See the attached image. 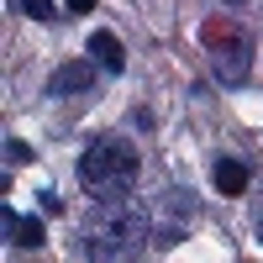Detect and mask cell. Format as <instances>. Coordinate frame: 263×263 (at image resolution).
I'll return each instance as SVG.
<instances>
[{"mask_svg": "<svg viewBox=\"0 0 263 263\" xmlns=\"http://www.w3.org/2000/svg\"><path fill=\"white\" fill-rule=\"evenodd\" d=\"M248 179H253V174H248L242 158H221V163H216V190H221V195H242Z\"/></svg>", "mask_w": 263, "mask_h": 263, "instance_id": "52a82bcc", "label": "cell"}, {"mask_svg": "<svg viewBox=\"0 0 263 263\" xmlns=\"http://www.w3.org/2000/svg\"><path fill=\"white\" fill-rule=\"evenodd\" d=\"M6 163H32V147L11 137V142H6Z\"/></svg>", "mask_w": 263, "mask_h": 263, "instance_id": "9c48e42d", "label": "cell"}, {"mask_svg": "<svg viewBox=\"0 0 263 263\" xmlns=\"http://www.w3.org/2000/svg\"><path fill=\"white\" fill-rule=\"evenodd\" d=\"M211 69H216L221 84H242L253 74V42H248L242 27H232V32L211 27Z\"/></svg>", "mask_w": 263, "mask_h": 263, "instance_id": "3957f363", "label": "cell"}, {"mask_svg": "<svg viewBox=\"0 0 263 263\" xmlns=\"http://www.w3.org/2000/svg\"><path fill=\"white\" fill-rule=\"evenodd\" d=\"M63 11H69V16H84V11H95V0H63Z\"/></svg>", "mask_w": 263, "mask_h": 263, "instance_id": "30bf717a", "label": "cell"}, {"mask_svg": "<svg viewBox=\"0 0 263 263\" xmlns=\"http://www.w3.org/2000/svg\"><path fill=\"white\" fill-rule=\"evenodd\" d=\"M95 84V58H74V63H63V69L48 79V95H79V90H90Z\"/></svg>", "mask_w": 263, "mask_h": 263, "instance_id": "277c9868", "label": "cell"}, {"mask_svg": "<svg viewBox=\"0 0 263 263\" xmlns=\"http://www.w3.org/2000/svg\"><path fill=\"white\" fill-rule=\"evenodd\" d=\"M16 6H21V16H32V21H53L58 16L53 0H16Z\"/></svg>", "mask_w": 263, "mask_h": 263, "instance_id": "ba28073f", "label": "cell"}, {"mask_svg": "<svg viewBox=\"0 0 263 263\" xmlns=\"http://www.w3.org/2000/svg\"><path fill=\"white\" fill-rule=\"evenodd\" d=\"M90 58H95V69H105V74H121L126 69V53H121V42L111 32H95L90 37Z\"/></svg>", "mask_w": 263, "mask_h": 263, "instance_id": "8992f818", "label": "cell"}, {"mask_svg": "<svg viewBox=\"0 0 263 263\" xmlns=\"http://www.w3.org/2000/svg\"><path fill=\"white\" fill-rule=\"evenodd\" d=\"M6 237H11L16 248H42V237H48V232H42L37 216H21V211L6 205Z\"/></svg>", "mask_w": 263, "mask_h": 263, "instance_id": "5b68a950", "label": "cell"}, {"mask_svg": "<svg viewBox=\"0 0 263 263\" xmlns=\"http://www.w3.org/2000/svg\"><path fill=\"white\" fill-rule=\"evenodd\" d=\"M221 6H242V0H221Z\"/></svg>", "mask_w": 263, "mask_h": 263, "instance_id": "8fae6325", "label": "cell"}, {"mask_svg": "<svg viewBox=\"0 0 263 263\" xmlns=\"http://www.w3.org/2000/svg\"><path fill=\"white\" fill-rule=\"evenodd\" d=\"M142 248H147L142 211H105L84 227V258L90 263H137Z\"/></svg>", "mask_w": 263, "mask_h": 263, "instance_id": "7a4b0ae2", "label": "cell"}, {"mask_svg": "<svg viewBox=\"0 0 263 263\" xmlns=\"http://www.w3.org/2000/svg\"><path fill=\"white\" fill-rule=\"evenodd\" d=\"M142 179V163H137V147L126 137H95L90 147L79 153V184L95 195V200H126Z\"/></svg>", "mask_w": 263, "mask_h": 263, "instance_id": "6da1fadb", "label": "cell"}]
</instances>
